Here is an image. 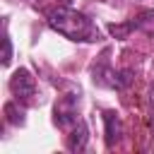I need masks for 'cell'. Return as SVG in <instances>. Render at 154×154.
<instances>
[{"instance_id": "obj_5", "label": "cell", "mask_w": 154, "mask_h": 154, "mask_svg": "<svg viewBox=\"0 0 154 154\" xmlns=\"http://www.w3.org/2000/svg\"><path fill=\"white\" fill-rule=\"evenodd\" d=\"M87 140H89V130H87V125L82 120H77L75 123V130H72V135L67 140V149L70 152H82L87 147Z\"/></svg>"}, {"instance_id": "obj_8", "label": "cell", "mask_w": 154, "mask_h": 154, "mask_svg": "<svg viewBox=\"0 0 154 154\" xmlns=\"http://www.w3.org/2000/svg\"><path fill=\"white\" fill-rule=\"evenodd\" d=\"M5 113H7V120L12 125H22L24 123V111H14V103H7L5 106Z\"/></svg>"}, {"instance_id": "obj_7", "label": "cell", "mask_w": 154, "mask_h": 154, "mask_svg": "<svg viewBox=\"0 0 154 154\" xmlns=\"http://www.w3.org/2000/svg\"><path fill=\"white\" fill-rule=\"evenodd\" d=\"M132 22H135L137 29H142V31H147V34H154V10H144V12H140Z\"/></svg>"}, {"instance_id": "obj_9", "label": "cell", "mask_w": 154, "mask_h": 154, "mask_svg": "<svg viewBox=\"0 0 154 154\" xmlns=\"http://www.w3.org/2000/svg\"><path fill=\"white\" fill-rule=\"evenodd\" d=\"M12 60V41L7 34H2V65H10Z\"/></svg>"}, {"instance_id": "obj_4", "label": "cell", "mask_w": 154, "mask_h": 154, "mask_svg": "<svg viewBox=\"0 0 154 154\" xmlns=\"http://www.w3.org/2000/svg\"><path fill=\"white\" fill-rule=\"evenodd\" d=\"M75 103H77L75 96H67L60 103H55V123L60 128H67L70 123H77V108H75Z\"/></svg>"}, {"instance_id": "obj_6", "label": "cell", "mask_w": 154, "mask_h": 154, "mask_svg": "<svg viewBox=\"0 0 154 154\" xmlns=\"http://www.w3.org/2000/svg\"><path fill=\"white\" fill-rule=\"evenodd\" d=\"M108 29V34L113 36V38H118V41H123V38H128L137 26H135V22L130 19V22H120V24H108L106 26Z\"/></svg>"}, {"instance_id": "obj_11", "label": "cell", "mask_w": 154, "mask_h": 154, "mask_svg": "<svg viewBox=\"0 0 154 154\" xmlns=\"http://www.w3.org/2000/svg\"><path fill=\"white\" fill-rule=\"evenodd\" d=\"M152 103H154V87H152Z\"/></svg>"}, {"instance_id": "obj_10", "label": "cell", "mask_w": 154, "mask_h": 154, "mask_svg": "<svg viewBox=\"0 0 154 154\" xmlns=\"http://www.w3.org/2000/svg\"><path fill=\"white\" fill-rule=\"evenodd\" d=\"M130 82H132V70H120L118 72V89L128 87Z\"/></svg>"}, {"instance_id": "obj_2", "label": "cell", "mask_w": 154, "mask_h": 154, "mask_svg": "<svg viewBox=\"0 0 154 154\" xmlns=\"http://www.w3.org/2000/svg\"><path fill=\"white\" fill-rule=\"evenodd\" d=\"M34 89H36V82H34L31 72H29L26 67L14 70V75L10 77V91L17 96V101H19V99H29V96H34Z\"/></svg>"}, {"instance_id": "obj_3", "label": "cell", "mask_w": 154, "mask_h": 154, "mask_svg": "<svg viewBox=\"0 0 154 154\" xmlns=\"http://www.w3.org/2000/svg\"><path fill=\"white\" fill-rule=\"evenodd\" d=\"M103 125H106V147L113 149L123 140V120L116 111H103Z\"/></svg>"}, {"instance_id": "obj_1", "label": "cell", "mask_w": 154, "mask_h": 154, "mask_svg": "<svg viewBox=\"0 0 154 154\" xmlns=\"http://www.w3.org/2000/svg\"><path fill=\"white\" fill-rule=\"evenodd\" d=\"M46 17H48V26H51L53 31L63 34V36L70 38V41L91 43V41L99 38V29L94 26V22H91L87 14H82V12L72 10V7H65V5H63V7L48 10Z\"/></svg>"}]
</instances>
